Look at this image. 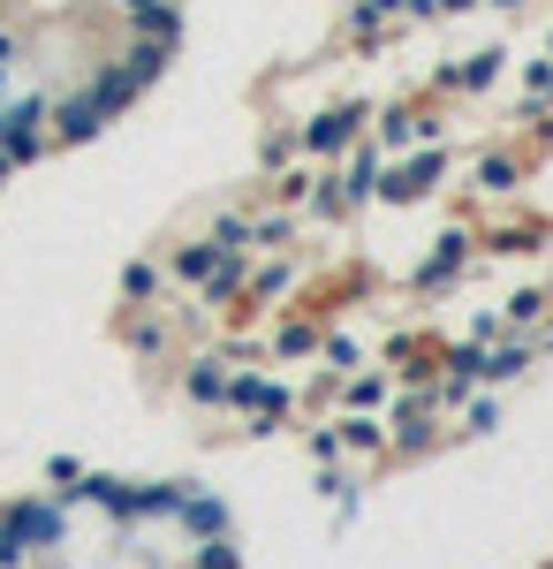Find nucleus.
Here are the masks:
<instances>
[{
    "label": "nucleus",
    "instance_id": "nucleus-1",
    "mask_svg": "<svg viewBox=\"0 0 553 569\" xmlns=\"http://www.w3.org/2000/svg\"><path fill=\"white\" fill-rule=\"evenodd\" d=\"M364 16H470L485 0H356Z\"/></svg>",
    "mask_w": 553,
    "mask_h": 569
}]
</instances>
